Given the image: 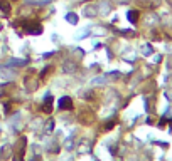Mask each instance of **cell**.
<instances>
[{
	"label": "cell",
	"mask_w": 172,
	"mask_h": 161,
	"mask_svg": "<svg viewBox=\"0 0 172 161\" xmlns=\"http://www.w3.org/2000/svg\"><path fill=\"white\" fill-rule=\"evenodd\" d=\"M74 17H76V15H73V14H69V15H68V20H69V22H76V19H74Z\"/></svg>",
	"instance_id": "obj_6"
},
{
	"label": "cell",
	"mask_w": 172,
	"mask_h": 161,
	"mask_svg": "<svg viewBox=\"0 0 172 161\" xmlns=\"http://www.w3.org/2000/svg\"><path fill=\"white\" fill-rule=\"evenodd\" d=\"M26 30L29 32V34H41L42 32V27L39 25V24H26Z\"/></svg>",
	"instance_id": "obj_1"
},
{
	"label": "cell",
	"mask_w": 172,
	"mask_h": 161,
	"mask_svg": "<svg viewBox=\"0 0 172 161\" xmlns=\"http://www.w3.org/2000/svg\"><path fill=\"white\" fill-rule=\"evenodd\" d=\"M59 108L61 109H73V101H71V97H63L61 101H59Z\"/></svg>",
	"instance_id": "obj_2"
},
{
	"label": "cell",
	"mask_w": 172,
	"mask_h": 161,
	"mask_svg": "<svg viewBox=\"0 0 172 161\" xmlns=\"http://www.w3.org/2000/svg\"><path fill=\"white\" fill-rule=\"evenodd\" d=\"M0 9L5 12V14H9V12H10V5H7L5 2H0Z\"/></svg>",
	"instance_id": "obj_5"
},
{
	"label": "cell",
	"mask_w": 172,
	"mask_h": 161,
	"mask_svg": "<svg viewBox=\"0 0 172 161\" xmlns=\"http://www.w3.org/2000/svg\"><path fill=\"white\" fill-rule=\"evenodd\" d=\"M42 111H44V113H51V111H52V96H49V94H47L46 99H44Z\"/></svg>",
	"instance_id": "obj_3"
},
{
	"label": "cell",
	"mask_w": 172,
	"mask_h": 161,
	"mask_svg": "<svg viewBox=\"0 0 172 161\" xmlns=\"http://www.w3.org/2000/svg\"><path fill=\"white\" fill-rule=\"evenodd\" d=\"M128 20L135 24V22L138 20V12H137V10H130V12H128Z\"/></svg>",
	"instance_id": "obj_4"
}]
</instances>
